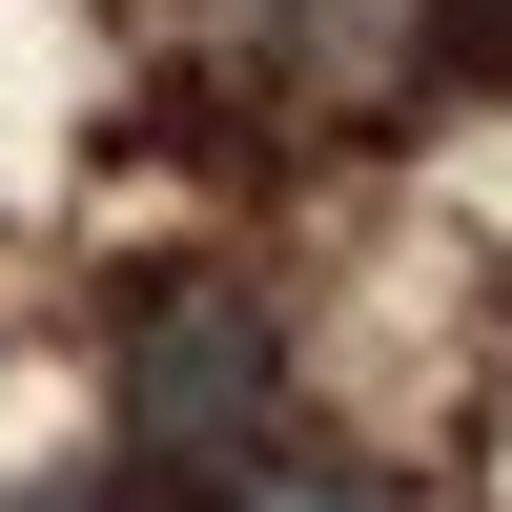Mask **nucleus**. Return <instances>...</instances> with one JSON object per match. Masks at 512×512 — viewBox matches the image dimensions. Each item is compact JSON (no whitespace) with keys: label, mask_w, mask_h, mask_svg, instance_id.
Returning a JSON list of instances; mask_svg holds the SVG:
<instances>
[{"label":"nucleus","mask_w":512,"mask_h":512,"mask_svg":"<svg viewBox=\"0 0 512 512\" xmlns=\"http://www.w3.org/2000/svg\"><path fill=\"white\" fill-rule=\"evenodd\" d=\"M246 512H390V492H369V472H267Z\"/></svg>","instance_id":"2"},{"label":"nucleus","mask_w":512,"mask_h":512,"mask_svg":"<svg viewBox=\"0 0 512 512\" xmlns=\"http://www.w3.org/2000/svg\"><path fill=\"white\" fill-rule=\"evenodd\" d=\"M0 512H103V492H0Z\"/></svg>","instance_id":"3"},{"label":"nucleus","mask_w":512,"mask_h":512,"mask_svg":"<svg viewBox=\"0 0 512 512\" xmlns=\"http://www.w3.org/2000/svg\"><path fill=\"white\" fill-rule=\"evenodd\" d=\"M287 410V328L246 308V287H144L123 308V451H267Z\"/></svg>","instance_id":"1"}]
</instances>
